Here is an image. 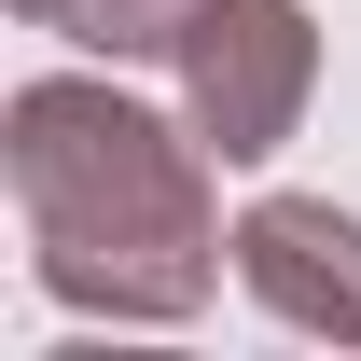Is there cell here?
Segmentation results:
<instances>
[{"label": "cell", "instance_id": "obj_1", "mask_svg": "<svg viewBox=\"0 0 361 361\" xmlns=\"http://www.w3.org/2000/svg\"><path fill=\"white\" fill-rule=\"evenodd\" d=\"M195 84H209V126H223V153H264V139H278V97H292V14H264V0L209 14Z\"/></svg>", "mask_w": 361, "mask_h": 361}]
</instances>
